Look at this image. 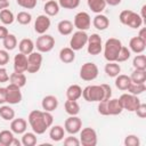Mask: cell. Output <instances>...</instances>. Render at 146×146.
<instances>
[{
	"label": "cell",
	"instance_id": "obj_48",
	"mask_svg": "<svg viewBox=\"0 0 146 146\" xmlns=\"http://www.w3.org/2000/svg\"><path fill=\"white\" fill-rule=\"evenodd\" d=\"M135 113H136V114H137V116H138V117H140V119L146 117V104L140 103V104H139V106L137 107V110L135 111Z\"/></svg>",
	"mask_w": 146,
	"mask_h": 146
},
{
	"label": "cell",
	"instance_id": "obj_21",
	"mask_svg": "<svg viewBox=\"0 0 146 146\" xmlns=\"http://www.w3.org/2000/svg\"><path fill=\"white\" fill-rule=\"evenodd\" d=\"M59 59L64 64H70L75 59V51L70 47H65L59 51Z\"/></svg>",
	"mask_w": 146,
	"mask_h": 146
},
{
	"label": "cell",
	"instance_id": "obj_9",
	"mask_svg": "<svg viewBox=\"0 0 146 146\" xmlns=\"http://www.w3.org/2000/svg\"><path fill=\"white\" fill-rule=\"evenodd\" d=\"M119 99H120V103H121L123 110H127L129 112H135L140 104V99L136 95H132L129 92L122 94Z\"/></svg>",
	"mask_w": 146,
	"mask_h": 146
},
{
	"label": "cell",
	"instance_id": "obj_37",
	"mask_svg": "<svg viewBox=\"0 0 146 146\" xmlns=\"http://www.w3.org/2000/svg\"><path fill=\"white\" fill-rule=\"evenodd\" d=\"M132 66L135 70H146V56L138 54L132 59Z\"/></svg>",
	"mask_w": 146,
	"mask_h": 146
},
{
	"label": "cell",
	"instance_id": "obj_14",
	"mask_svg": "<svg viewBox=\"0 0 146 146\" xmlns=\"http://www.w3.org/2000/svg\"><path fill=\"white\" fill-rule=\"evenodd\" d=\"M50 24H51V22H50L49 16H47L46 14L44 15H39L35 18V22H34V31L38 34H44L49 30Z\"/></svg>",
	"mask_w": 146,
	"mask_h": 146
},
{
	"label": "cell",
	"instance_id": "obj_23",
	"mask_svg": "<svg viewBox=\"0 0 146 146\" xmlns=\"http://www.w3.org/2000/svg\"><path fill=\"white\" fill-rule=\"evenodd\" d=\"M66 97L70 100H78L82 97V88L79 84H71L66 89Z\"/></svg>",
	"mask_w": 146,
	"mask_h": 146
},
{
	"label": "cell",
	"instance_id": "obj_4",
	"mask_svg": "<svg viewBox=\"0 0 146 146\" xmlns=\"http://www.w3.org/2000/svg\"><path fill=\"white\" fill-rule=\"evenodd\" d=\"M34 47H36V50L39 52H49L55 47V38L50 34H40L38 36Z\"/></svg>",
	"mask_w": 146,
	"mask_h": 146
},
{
	"label": "cell",
	"instance_id": "obj_52",
	"mask_svg": "<svg viewBox=\"0 0 146 146\" xmlns=\"http://www.w3.org/2000/svg\"><path fill=\"white\" fill-rule=\"evenodd\" d=\"M7 94H6V87H0V105H3L6 103Z\"/></svg>",
	"mask_w": 146,
	"mask_h": 146
},
{
	"label": "cell",
	"instance_id": "obj_41",
	"mask_svg": "<svg viewBox=\"0 0 146 146\" xmlns=\"http://www.w3.org/2000/svg\"><path fill=\"white\" fill-rule=\"evenodd\" d=\"M15 19H16L19 24H22V25H27V24H30L31 21H32V15H31L30 13H27V11H19V13L17 14V16H16Z\"/></svg>",
	"mask_w": 146,
	"mask_h": 146
},
{
	"label": "cell",
	"instance_id": "obj_11",
	"mask_svg": "<svg viewBox=\"0 0 146 146\" xmlns=\"http://www.w3.org/2000/svg\"><path fill=\"white\" fill-rule=\"evenodd\" d=\"M42 65V55L39 51H32L27 55V72L29 73H36Z\"/></svg>",
	"mask_w": 146,
	"mask_h": 146
},
{
	"label": "cell",
	"instance_id": "obj_29",
	"mask_svg": "<svg viewBox=\"0 0 146 146\" xmlns=\"http://www.w3.org/2000/svg\"><path fill=\"white\" fill-rule=\"evenodd\" d=\"M87 3L91 11L95 14H102L106 8L105 0H87Z\"/></svg>",
	"mask_w": 146,
	"mask_h": 146
},
{
	"label": "cell",
	"instance_id": "obj_16",
	"mask_svg": "<svg viewBox=\"0 0 146 146\" xmlns=\"http://www.w3.org/2000/svg\"><path fill=\"white\" fill-rule=\"evenodd\" d=\"M145 48H146V41L143 40L141 38H139L138 35L130 39V41H129L130 51H132L135 54H143Z\"/></svg>",
	"mask_w": 146,
	"mask_h": 146
},
{
	"label": "cell",
	"instance_id": "obj_33",
	"mask_svg": "<svg viewBox=\"0 0 146 146\" xmlns=\"http://www.w3.org/2000/svg\"><path fill=\"white\" fill-rule=\"evenodd\" d=\"M14 132L11 130H2L0 131V145L10 146L14 140Z\"/></svg>",
	"mask_w": 146,
	"mask_h": 146
},
{
	"label": "cell",
	"instance_id": "obj_46",
	"mask_svg": "<svg viewBox=\"0 0 146 146\" xmlns=\"http://www.w3.org/2000/svg\"><path fill=\"white\" fill-rule=\"evenodd\" d=\"M64 145L65 146H79L80 140L76 137H73V135H71L64 139Z\"/></svg>",
	"mask_w": 146,
	"mask_h": 146
},
{
	"label": "cell",
	"instance_id": "obj_39",
	"mask_svg": "<svg viewBox=\"0 0 146 146\" xmlns=\"http://www.w3.org/2000/svg\"><path fill=\"white\" fill-rule=\"evenodd\" d=\"M130 79L132 82L136 83H145L146 81V70H135L131 75Z\"/></svg>",
	"mask_w": 146,
	"mask_h": 146
},
{
	"label": "cell",
	"instance_id": "obj_30",
	"mask_svg": "<svg viewBox=\"0 0 146 146\" xmlns=\"http://www.w3.org/2000/svg\"><path fill=\"white\" fill-rule=\"evenodd\" d=\"M104 71H105V73H106L107 76H110V78H115V76H117V75L120 74L121 67H120V65H119L116 62H108V63L105 65Z\"/></svg>",
	"mask_w": 146,
	"mask_h": 146
},
{
	"label": "cell",
	"instance_id": "obj_45",
	"mask_svg": "<svg viewBox=\"0 0 146 146\" xmlns=\"http://www.w3.org/2000/svg\"><path fill=\"white\" fill-rule=\"evenodd\" d=\"M36 1L38 0H16L17 5L22 8L25 9H33L36 6Z\"/></svg>",
	"mask_w": 146,
	"mask_h": 146
},
{
	"label": "cell",
	"instance_id": "obj_49",
	"mask_svg": "<svg viewBox=\"0 0 146 146\" xmlns=\"http://www.w3.org/2000/svg\"><path fill=\"white\" fill-rule=\"evenodd\" d=\"M9 62V54L8 50H1L0 49V66H5Z\"/></svg>",
	"mask_w": 146,
	"mask_h": 146
},
{
	"label": "cell",
	"instance_id": "obj_53",
	"mask_svg": "<svg viewBox=\"0 0 146 146\" xmlns=\"http://www.w3.org/2000/svg\"><path fill=\"white\" fill-rule=\"evenodd\" d=\"M8 34H9V32H8L7 27L3 25H0V40H3Z\"/></svg>",
	"mask_w": 146,
	"mask_h": 146
},
{
	"label": "cell",
	"instance_id": "obj_58",
	"mask_svg": "<svg viewBox=\"0 0 146 146\" xmlns=\"http://www.w3.org/2000/svg\"><path fill=\"white\" fill-rule=\"evenodd\" d=\"M21 141L18 140V139H16V138H14V140H13V143H11V145L10 146H21Z\"/></svg>",
	"mask_w": 146,
	"mask_h": 146
},
{
	"label": "cell",
	"instance_id": "obj_3",
	"mask_svg": "<svg viewBox=\"0 0 146 146\" xmlns=\"http://www.w3.org/2000/svg\"><path fill=\"white\" fill-rule=\"evenodd\" d=\"M82 97L87 102H100L104 99V90L102 84H94V86H87L84 89H82Z\"/></svg>",
	"mask_w": 146,
	"mask_h": 146
},
{
	"label": "cell",
	"instance_id": "obj_36",
	"mask_svg": "<svg viewBox=\"0 0 146 146\" xmlns=\"http://www.w3.org/2000/svg\"><path fill=\"white\" fill-rule=\"evenodd\" d=\"M0 116L5 121H11L15 117V111L9 105H1L0 106Z\"/></svg>",
	"mask_w": 146,
	"mask_h": 146
},
{
	"label": "cell",
	"instance_id": "obj_27",
	"mask_svg": "<svg viewBox=\"0 0 146 146\" xmlns=\"http://www.w3.org/2000/svg\"><path fill=\"white\" fill-rule=\"evenodd\" d=\"M130 83H131V79L125 74H119L117 76H115V87L119 90L125 91L129 88Z\"/></svg>",
	"mask_w": 146,
	"mask_h": 146
},
{
	"label": "cell",
	"instance_id": "obj_5",
	"mask_svg": "<svg viewBox=\"0 0 146 146\" xmlns=\"http://www.w3.org/2000/svg\"><path fill=\"white\" fill-rule=\"evenodd\" d=\"M98 66L92 62L84 63L80 68V78L83 81H92L98 76Z\"/></svg>",
	"mask_w": 146,
	"mask_h": 146
},
{
	"label": "cell",
	"instance_id": "obj_59",
	"mask_svg": "<svg viewBox=\"0 0 146 146\" xmlns=\"http://www.w3.org/2000/svg\"><path fill=\"white\" fill-rule=\"evenodd\" d=\"M0 1H8V0H0Z\"/></svg>",
	"mask_w": 146,
	"mask_h": 146
},
{
	"label": "cell",
	"instance_id": "obj_60",
	"mask_svg": "<svg viewBox=\"0 0 146 146\" xmlns=\"http://www.w3.org/2000/svg\"><path fill=\"white\" fill-rule=\"evenodd\" d=\"M42 1H48V0H42Z\"/></svg>",
	"mask_w": 146,
	"mask_h": 146
},
{
	"label": "cell",
	"instance_id": "obj_13",
	"mask_svg": "<svg viewBox=\"0 0 146 146\" xmlns=\"http://www.w3.org/2000/svg\"><path fill=\"white\" fill-rule=\"evenodd\" d=\"M74 27H76L80 31H87L90 25H91V18L90 15L86 11H80L74 16V22H73Z\"/></svg>",
	"mask_w": 146,
	"mask_h": 146
},
{
	"label": "cell",
	"instance_id": "obj_43",
	"mask_svg": "<svg viewBox=\"0 0 146 146\" xmlns=\"http://www.w3.org/2000/svg\"><path fill=\"white\" fill-rule=\"evenodd\" d=\"M59 7L64 9H75L80 5V0H58Z\"/></svg>",
	"mask_w": 146,
	"mask_h": 146
},
{
	"label": "cell",
	"instance_id": "obj_44",
	"mask_svg": "<svg viewBox=\"0 0 146 146\" xmlns=\"http://www.w3.org/2000/svg\"><path fill=\"white\" fill-rule=\"evenodd\" d=\"M124 145L125 146H139L140 140L136 135H128L124 138Z\"/></svg>",
	"mask_w": 146,
	"mask_h": 146
},
{
	"label": "cell",
	"instance_id": "obj_1",
	"mask_svg": "<svg viewBox=\"0 0 146 146\" xmlns=\"http://www.w3.org/2000/svg\"><path fill=\"white\" fill-rule=\"evenodd\" d=\"M29 123L33 130L34 133L36 135H42L46 132V130L49 128L44 121V116H43V111H39V110H34L29 114Z\"/></svg>",
	"mask_w": 146,
	"mask_h": 146
},
{
	"label": "cell",
	"instance_id": "obj_34",
	"mask_svg": "<svg viewBox=\"0 0 146 146\" xmlns=\"http://www.w3.org/2000/svg\"><path fill=\"white\" fill-rule=\"evenodd\" d=\"M2 46L6 50H14L17 47V38L14 34H8L3 40H2Z\"/></svg>",
	"mask_w": 146,
	"mask_h": 146
},
{
	"label": "cell",
	"instance_id": "obj_54",
	"mask_svg": "<svg viewBox=\"0 0 146 146\" xmlns=\"http://www.w3.org/2000/svg\"><path fill=\"white\" fill-rule=\"evenodd\" d=\"M138 36L146 41V27H141V29H140V31H139V33H138Z\"/></svg>",
	"mask_w": 146,
	"mask_h": 146
},
{
	"label": "cell",
	"instance_id": "obj_56",
	"mask_svg": "<svg viewBox=\"0 0 146 146\" xmlns=\"http://www.w3.org/2000/svg\"><path fill=\"white\" fill-rule=\"evenodd\" d=\"M145 10H146V5H144V6L141 7V14H140V17H141V19H143V22H144V23H146V15H145Z\"/></svg>",
	"mask_w": 146,
	"mask_h": 146
},
{
	"label": "cell",
	"instance_id": "obj_8",
	"mask_svg": "<svg viewBox=\"0 0 146 146\" xmlns=\"http://www.w3.org/2000/svg\"><path fill=\"white\" fill-rule=\"evenodd\" d=\"M103 50V42H102V38L99 34L97 33H92L91 35L88 36V41H87V51L88 54L96 56L99 55Z\"/></svg>",
	"mask_w": 146,
	"mask_h": 146
},
{
	"label": "cell",
	"instance_id": "obj_10",
	"mask_svg": "<svg viewBox=\"0 0 146 146\" xmlns=\"http://www.w3.org/2000/svg\"><path fill=\"white\" fill-rule=\"evenodd\" d=\"M6 94H7L6 103H8L9 105H16L22 102V92L19 87L9 83L6 87Z\"/></svg>",
	"mask_w": 146,
	"mask_h": 146
},
{
	"label": "cell",
	"instance_id": "obj_50",
	"mask_svg": "<svg viewBox=\"0 0 146 146\" xmlns=\"http://www.w3.org/2000/svg\"><path fill=\"white\" fill-rule=\"evenodd\" d=\"M102 87H103V90H104V99L103 100H108L112 97V88L106 83L102 84Z\"/></svg>",
	"mask_w": 146,
	"mask_h": 146
},
{
	"label": "cell",
	"instance_id": "obj_19",
	"mask_svg": "<svg viewBox=\"0 0 146 146\" xmlns=\"http://www.w3.org/2000/svg\"><path fill=\"white\" fill-rule=\"evenodd\" d=\"M107 111H108V115H119L122 113L123 107L120 103L119 98H110L107 100Z\"/></svg>",
	"mask_w": 146,
	"mask_h": 146
},
{
	"label": "cell",
	"instance_id": "obj_35",
	"mask_svg": "<svg viewBox=\"0 0 146 146\" xmlns=\"http://www.w3.org/2000/svg\"><path fill=\"white\" fill-rule=\"evenodd\" d=\"M0 21L5 25H10V24L14 23L15 16H14V14H13L11 10H9L8 8H6V9H2L0 11Z\"/></svg>",
	"mask_w": 146,
	"mask_h": 146
},
{
	"label": "cell",
	"instance_id": "obj_25",
	"mask_svg": "<svg viewBox=\"0 0 146 146\" xmlns=\"http://www.w3.org/2000/svg\"><path fill=\"white\" fill-rule=\"evenodd\" d=\"M73 29H74V25L68 19H63V21H60L57 24V30H58L59 34H62V35H70V34H72Z\"/></svg>",
	"mask_w": 146,
	"mask_h": 146
},
{
	"label": "cell",
	"instance_id": "obj_28",
	"mask_svg": "<svg viewBox=\"0 0 146 146\" xmlns=\"http://www.w3.org/2000/svg\"><path fill=\"white\" fill-rule=\"evenodd\" d=\"M59 5L57 1L55 0H48L46 1L44 6H43V10L46 13L47 16H56L59 13Z\"/></svg>",
	"mask_w": 146,
	"mask_h": 146
},
{
	"label": "cell",
	"instance_id": "obj_32",
	"mask_svg": "<svg viewBox=\"0 0 146 146\" xmlns=\"http://www.w3.org/2000/svg\"><path fill=\"white\" fill-rule=\"evenodd\" d=\"M64 107H65V112L68 115H78L80 113V105L76 100L67 99L64 104Z\"/></svg>",
	"mask_w": 146,
	"mask_h": 146
},
{
	"label": "cell",
	"instance_id": "obj_38",
	"mask_svg": "<svg viewBox=\"0 0 146 146\" xmlns=\"http://www.w3.org/2000/svg\"><path fill=\"white\" fill-rule=\"evenodd\" d=\"M24 146H34L36 144V133L34 132H24L21 140Z\"/></svg>",
	"mask_w": 146,
	"mask_h": 146
},
{
	"label": "cell",
	"instance_id": "obj_26",
	"mask_svg": "<svg viewBox=\"0 0 146 146\" xmlns=\"http://www.w3.org/2000/svg\"><path fill=\"white\" fill-rule=\"evenodd\" d=\"M18 49H19V52L24 54V55H30L33 49H34V42L31 40V39H27V38H24L19 41L18 43Z\"/></svg>",
	"mask_w": 146,
	"mask_h": 146
},
{
	"label": "cell",
	"instance_id": "obj_31",
	"mask_svg": "<svg viewBox=\"0 0 146 146\" xmlns=\"http://www.w3.org/2000/svg\"><path fill=\"white\" fill-rule=\"evenodd\" d=\"M9 80H10V83H13L19 88H22L26 84V76L24 73H21V72L14 71V73H11L9 75Z\"/></svg>",
	"mask_w": 146,
	"mask_h": 146
},
{
	"label": "cell",
	"instance_id": "obj_12",
	"mask_svg": "<svg viewBox=\"0 0 146 146\" xmlns=\"http://www.w3.org/2000/svg\"><path fill=\"white\" fill-rule=\"evenodd\" d=\"M82 128V121L78 115H70V117H67L65 120L64 123V129L66 132H68L70 135H75L78 132H80Z\"/></svg>",
	"mask_w": 146,
	"mask_h": 146
},
{
	"label": "cell",
	"instance_id": "obj_17",
	"mask_svg": "<svg viewBox=\"0 0 146 146\" xmlns=\"http://www.w3.org/2000/svg\"><path fill=\"white\" fill-rule=\"evenodd\" d=\"M26 127H27V122L25 119L23 117H18V119H13L11 123H10V130L16 133V135H23L26 131Z\"/></svg>",
	"mask_w": 146,
	"mask_h": 146
},
{
	"label": "cell",
	"instance_id": "obj_47",
	"mask_svg": "<svg viewBox=\"0 0 146 146\" xmlns=\"http://www.w3.org/2000/svg\"><path fill=\"white\" fill-rule=\"evenodd\" d=\"M98 113L102 115H108L107 111V100H100L98 102Z\"/></svg>",
	"mask_w": 146,
	"mask_h": 146
},
{
	"label": "cell",
	"instance_id": "obj_20",
	"mask_svg": "<svg viewBox=\"0 0 146 146\" xmlns=\"http://www.w3.org/2000/svg\"><path fill=\"white\" fill-rule=\"evenodd\" d=\"M92 25L97 30L104 31L110 26V19L107 18V16H105L103 14H96V16L92 19Z\"/></svg>",
	"mask_w": 146,
	"mask_h": 146
},
{
	"label": "cell",
	"instance_id": "obj_7",
	"mask_svg": "<svg viewBox=\"0 0 146 146\" xmlns=\"http://www.w3.org/2000/svg\"><path fill=\"white\" fill-rule=\"evenodd\" d=\"M88 34L86 31H80L78 30L76 32L73 33V35L71 36L70 40V48H72L74 51L81 50L84 46H87V41H88Z\"/></svg>",
	"mask_w": 146,
	"mask_h": 146
},
{
	"label": "cell",
	"instance_id": "obj_15",
	"mask_svg": "<svg viewBox=\"0 0 146 146\" xmlns=\"http://www.w3.org/2000/svg\"><path fill=\"white\" fill-rule=\"evenodd\" d=\"M27 70V56L18 52L14 57V71L15 72H21L24 73Z\"/></svg>",
	"mask_w": 146,
	"mask_h": 146
},
{
	"label": "cell",
	"instance_id": "obj_55",
	"mask_svg": "<svg viewBox=\"0 0 146 146\" xmlns=\"http://www.w3.org/2000/svg\"><path fill=\"white\" fill-rule=\"evenodd\" d=\"M106 1V5H110V6H117L121 3L122 0H105Z\"/></svg>",
	"mask_w": 146,
	"mask_h": 146
},
{
	"label": "cell",
	"instance_id": "obj_24",
	"mask_svg": "<svg viewBox=\"0 0 146 146\" xmlns=\"http://www.w3.org/2000/svg\"><path fill=\"white\" fill-rule=\"evenodd\" d=\"M65 129L62 125H54L49 130V138L52 141H60L64 139Z\"/></svg>",
	"mask_w": 146,
	"mask_h": 146
},
{
	"label": "cell",
	"instance_id": "obj_18",
	"mask_svg": "<svg viewBox=\"0 0 146 146\" xmlns=\"http://www.w3.org/2000/svg\"><path fill=\"white\" fill-rule=\"evenodd\" d=\"M41 106L43 111L47 112H52L58 107V99L56 96L52 95H48L46 97H43L42 102H41Z\"/></svg>",
	"mask_w": 146,
	"mask_h": 146
},
{
	"label": "cell",
	"instance_id": "obj_40",
	"mask_svg": "<svg viewBox=\"0 0 146 146\" xmlns=\"http://www.w3.org/2000/svg\"><path fill=\"white\" fill-rule=\"evenodd\" d=\"M127 90H128L129 94H132V95L138 96V95L143 94L146 90V84L145 83H136V82H132L131 81V83H130V86H129V88Z\"/></svg>",
	"mask_w": 146,
	"mask_h": 146
},
{
	"label": "cell",
	"instance_id": "obj_57",
	"mask_svg": "<svg viewBox=\"0 0 146 146\" xmlns=\"http://www.w3.org/2000/svg\"><path fill=\"white\" fill-rule=\"evenodd\" d=\"M9 7V1H0V11Z\"/></svg>",
	"mask_w": 146,
	"mask_h": 146
},
{
	"label": "cell",
	"instance_id": "obj_51",
	"mask_svg": "<svg viewBox=\"0 0 146 146\" xmlns=\"http://www.w3.org/2000/svg\"><path fill=\"white\" fill-rule=\"evenodd\" d=\"M9 81V74L5 67L0 66V83H5Z\"/></svg>",
	"mask_w": 146,
	"mask_h": 146
},
{
	"label": "cell",
	"instance_id": "obj_42",
	"mask_svg": "<svg viewBox=\"0 0 146 146\" xmlns=\"http://www.w3.org/2000/svg\"><path fill=\"white\" fill-rule=\"evenodd\" d=\"M131 56V51L129 48L122 46L120 51H119V55L116 57V63H123V62H127Z\"/></svg>",
	"mask_w": 146,
	"mask_h": 146
},
{
	"label": "cell",
	"instance_id": "obj_2",
	"mask_svg": "<svg viewBox=\"0 0 146 146\" xmlns=\"http://www.w3.org/2000/svg\"><path fill=\"white\" fill-rule=\"evenodd\" d=\"M122 47V42L116 38H110L104 44V57L107 62H116V57Z\"/></svg>",
	"mask_w": 146,
	"mask_h": 146
},
{
	"label": "cell",
	"instance_id": "obj_22",
	"mask_svg": "<svg viewBox=\"0 0 146 146\" xmlns=\"http://www.w3.org/2000/svg\"><path fill=\"white\" fill-rule=\"evenodd\" d=\"M143 23L144 22H143L140 15L131 10V13L129 14V17H128V19L125 22V25L131 27V29H139L143 25Z\"/></svg>",
	"mask_w": 146,
	"mask_h": 146
},
{
	"label": "cell",
	"instance_id": "obj_6",
	"mask_svg": "<svg viewBox=\"0 0 146 146\" xmlns=\"http://www.w3.org/2000/svg\"><path fill=\"white\" fill-rule=\"evenodd\" d=\"M80 145L82 146H96L97 145V132L92 128H81L80 130Z\"/></svg>",
	"mask_w": 146,
	"mask_h": 146
}]
</instances>
